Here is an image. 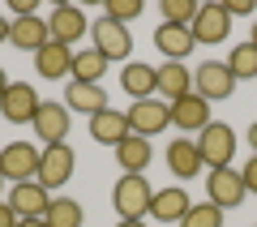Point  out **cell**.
<instances>
[{
    "label": "cell",
    "instance_id": "obj_1",
    "mask_svg": "<svg viewBox=\"0 0 257 227\" xmlns=\"http://www.w3.org/2000/svg\"><path fill=\"white\" fill-rule=\"evenodd\" d=\"M150 201H155V189L146 184L142 172H128L116 180L111 189V206H116V218H146L150 214Z\"/></svg>",
    "mask_w": 257,
    "mask_h": 227
},
{
    "label": "cell",
    "instance_id": "obj_2",
    "mask_svg": "<svg viewBox=\"0 0 257 227\" xmlns=\"http://www.w3.org/2000/svg\"><path fill=\"white\" fill-rule=\"evenodd\" d=\"M193 142H197V150H202V163L210 167V172H219V167H231V155H236V133H231V125H219V120H210V125H206L197 137H193Z\"/></svg>",
    "mask_w": 257,
    "mask_h": 227
},
{
    "label": "cell",
    "instance_id": "obj_3",
    "mask_svg": "<svg viewBox=\"0 0 257 227\" xmlns=\"http://www.w3.org/2000/svg\"><path fill=\"white\" fill-rule=\"evenodd\" d=\"M39 159H43V150L35 142H9L0 150V176L13 180V184L39 180Z\"/></svg>",
    "mask_w": 257,
    "mask_h": 227
},
{
    "label": "cell",
    "instance_id": "obj_4",
    "mask_svg": "<svg viewBox=\"0 0 257 227\" xmlns=\"http://www.w3.org/2000/svg\"><path fill=\"white\" fill-rule=\"evenodd\" d=\"M193 90L202 94L206 103L231 99V90H236V73L227 69V60H202L197 69H193Z\"/></svg>",
    "mask_w": 257,
    "mask_h": 227
},
{
    "label": "cell",
    "instance_id": "obj_5",
    "mask_svg": "<svg viewBox=\"0 0 257 227\" xmlns=\"http://www.w3.org/2000/svg\"><path fill=\"white\" fill-rule=\"evenodd\" d=\"M73 167H77V155H73V146H69V142L43 146V159H39V184H43L47 193L64 189V184L73 180Z\"/></svg>",
    "mask_w": 257,
    "mask_h": 227
},
{
    "label": "cell",
    "instance_id": "obj_6",
    "mask_svg": "<svg viewBox=\"0 0 257 227\" xmlns=\"http://www.w3.org/2000/svg\"><path fill=\"white\" fill-rule=\"evenodd\" d=\"M90 35H94V52H99L107 64L128 60V52H133V35H128V26H120V22H111V18L90 22Z\"/></svg>",
    "mask_w": 257,
    "mask_h": 227
},
{
    "label": "cell",
    "instance_id": "obj_7",
    "mask_svg": "<svg viewBox=\"0 0 257 227\" xmlns=\"http://www.w3.org/2000/svg\"><path fill=\"white\" fill-rule=\"evenodd\" d=\"M128 116V133L133 137H159L167 125H172V103H155V99H138L133 107L124 111Z\"/></svg>",
    "mask_w": 257,
    "mask_h": 227
},
{
    "label": "cell",
    "instance_id": "obj_8",
    "mask_svg": "<svg viewBox=\"0 0 257 227\" xmlns=\"http://www.w3.org/2000/svg\"><path fill=\"white\" fill-rule=\"evenodd\" d=\"M39 107H43V99H39V90L30 82H9L5 99H0V116L9 125H35Z\"/></svg>",
    "mask_w": 257,
    "mask_h": 227
},
{
    "label": "cell",
    "instance_id": "obj_9",
    "mask_svg": "<svg viewBox=\"0 0 257 227\" xmlns=\"http://www.w3.org/2000/svg\"><path fill=\"white\" fill-rule=\"evenodd\" d=\"M248 197L244 176L236 167H219V172H206V201H214L219 210H236Z\"/></svg>",
    "mask_w": 257,
    "mask_h": 227
},
{
    "label": "cell",
    "instance_id": "obj_10",
    "mask_svg": "<svg viewBox=\"0 0 257 227\" xmlns=\"http://www.w3.org/2000/svg\"><path fill=\"white\" fill-rule=\"evenodd\" d=\"M5 201L13 206V214H18V218H43L47 206H52V193H47L39 180H26V184H13Z\"/></svg>",
    "mask_w": 257,
    "mask_h": 227
},
{
    "label": "cell",
    "instance_id": "obj_11",
    "mask_svg": "<svg viewBox=\"0 0 257 227\" xmlns=\"http://www.w3.org/2000/svg\"><path fill=\"white\" fill-rule=\"evenodd\" d=\"M172 125L180 129L184 137H189V133H202V129L210 125V103H206L197 90H189L184 99L172 103Z\"/></svg>",
    "mask_w": 257,
    "mask_h": 227
},
{
    "label": "cell",
    "instance_id": "obj_12",
    "mask_svg": "<svg viewBox=\"0 0 257 227\" xmlns=\"http://www.w3.org/2000/svg\"><path fill=\"white\" fill-rule=\"evenodd\" d=\"M189 30H193L197 43H223V39L231 35V13L223 9V5H202Z\"/></svg>",
    "mask_w": 257,
    "mask_h": 227
},
{
    "label": "cell",
    "instance_id": "obj_13",
    "mask_svg": "<svg viewBox=\"0 0 257 227\" xmlns=\"http://www.w3.org/2000/svg\"><path fill=\"white\" fill-rule=\"evenodd\" d=\"M47 30H52V43L73 47L77 39H86V13L73 9V5H56L52 18H47Z\"/></svg>",
    "mask_w": 257,
    "mask_h": 227
},
{
    "label": "cell",
    "instance_id": "obj_14",
    "mask_svg": "<svg viewBox=\"0 0 257 227\" xmlns=\"http://www.w3.org/2000/svg\"><path fill=\"white\" fill-rule=\"evenodd\" d=\"M9 43L18 47V52H43L47 43H52V30H47V22L39 18H13V26H9Z\"/></svg>",
    "mask_w": 257,
    "mask_h": 227
},
{
    "label": "cell",
    "instance_id": "obj_15",
    "mask_svg": "<svg viewBox=\"0 0 257 227\" xmlns=\"http://www.w3.org/2000/svg\"><path fill=\"white\" fill-rule=\"evenodd\" d=\"M167 172H172L176 180H193L197 172H206L197 142H189V137H176V142L167 146Z\"/></svg>",
    "mask_w": 257,
    "mask_h": 227
},
{
    "label": "cell",
    "instance_id": "obj_16",
    "mask_svg": "<svg viewBox=\"0 0 257 227\" xmlns=\"http://www.w3.org/2000/svg\"><path fill=\"white\" fill-rule=\"evenodd\" d=\"M30 129H35V137H43V146H60L69 137V107L64 103H43Z\"/></svg>",
    "mask_w": 257,
    "mask_h": 227
},
{
    "label": "cell",
    "instance_id": "obj_17",
    "mask_svg": "<svg viewBox=\"0 0 257 227\" xmlns=\"http://www.w3.org/2000/svg\"><path fill=\"white\" fill-rule=\"evenodd\" d=\"M64 107L82 111V116H99V111L107 107V90L94 86V82H73V77H69V86H64Z\"/></svg>",
    "mask_w": 257,
    "mask_h": 227
},
{
    "label": "cell",
    "instance_id": "obj_18",
    "mask_svg": "<svg viewBox=\"0 0 257 227\" xmlns=\"http://www.w3.org/2000/svg\"><path fill=\"white\" fill-rule=\"evenodd\" d=\"M189 90H193V82H189V69H184L180 60H163L155 69V94H163L167 103L184 99Z\"/></svg>",
    "mask_w": 257,
    "mask_h": 227
},
{
    "label": "cell",
    "instance_id": "obj_19",
    "mask_svg": "<svg viewBox=\"0 0 257 227\" xmlns=\"http://www.w3.org/2000/svg\"><path fill=\"white\" fill-rule=\"evenodd\" d=\"M90 137L99 146H111V150H116V146L128 137V116L116 111V107H103L99 116H90Z\"/></svg>",
    "mask_w": 257,
    "mask_h": 227
},
{
    "label": "cell",
    "instance_id": "obj_20",
    "mask_svg": "<svg viewBox=\"0 0 257 227\" xmlns=\"http://www.w3.org/2000/svg\"><path fill=\"white\" fill-rule=\"evenodd\" d=\"M193 197L184 189H155V201H150V214H155V223H180L184 214H189Z\"/></svg>",
    "mask_w": 257,
    "mask_h": 227
},
{
    "label": "cell",
    "instance_id": "obj_21",
    "mask_svg": "<svg viewBox=\"0 0 257 227\" xmlns=\"http://www.w3.org/2000/svg\"><path fill=\"white\" fill-rule=\"evenodd\" d=\"M35 73L56 82V77H73V47H60V43H47L43 52H35Z\"/></svg>",
    "mask_w": 257,
    "mask_h": 227
},
{
    "label": "cell",
    "instance_id": "obj_22",
    "mask_svg": "<svg viewBox=\"0 0 257 227\" xmlns=\"http://www.w3.org/2000/svg\"><path fill=\"white\" fill-rule=\"evenodd\" d=\"M120 90L128 99H155V64H142V60H128L120 69Z\"/></svg>",
    "mask_w": 257,
    "mask_h": 227
},
{
    "label": "cell",
    "instance_id": "obj_23",
    "mask_svg": "<svg viewBox=\"0 0 257 227\" xmlns=\"http://www.w3.org/2000/svg\"><path fill=\"white\" fill-rule=\"evenodd\" d=\"M155 47L167 56V60H184V56L197 47V39H193L189 26H172V22H163V26L155 30Z\"/></svg>",
    "mask_w": 257,
    "mask_h": 227
},
{
    "label": "cell",
    "instance_id": "obj_24",
    "mask_svg": "<svg viewBox=\"0 0 257 227\" xmlns=\"http://www.w3.org/2000/svg\"><path fill=\"white\" fill-rule=\"evenodd\" d=\"M150 155H155V150H150V142H146V137H133V133H128L124 142L116 146V167H120L124 176H128V172H146Z\"/></svg>",
    "mask_w": 257,
    "mask_h": 227
},
{
    "label": "cell",
    "instance_id": "obj_25",
    "mask_svg": "<svg viewBox=\"0 0 257 227\" xmlns=\"http://www.w3.org/2000/svg\"><path fill=\"white\" fill-rule=\"evenodd\" d=\"M103 73H107V60H103L94 47H86V52H73V82H94V86H99Z\"/></svg>",
    "mask_w": 257,
    "mask_h": 227
},
{
    "label": "cell",
    "instance_id": "obj_26",
    "mask_svg": "<svg viewBox=\"0 0 257 227\" xmlns=\"http://www.w3.org/2000/svg\"><path fill=\"white\" fill-rule=\"evenodd\" d=\"M47 227H82V201L73 197H52V206H47Z\"/></svg>",
    "mask_w": 257,
    "mask_h": 227
},
{
    "label": "cell",
    "instance_id": "obj_27",
    "mask_svg": "<svg viewBox=\"0 0 257 227\" xmlns=\"http://www.w3.org/2000/svg\"><path fill=\"white\" fill-rule=\"evenodd\" d=\"M180 227H223V210L214 201H193L189 214L180 218Z\"/></svg>",
    "mask_w": 257,
    "mask_h": 227
},
{
    "label": "cell",
    "instance_id": "obj_28",
    "mask_svg": "<svg viewBox=\"0 0 257 227\" xmlns=\"http://www.w3.org/2000/svg\"><path fill=\"white\" fill-rule=\"evenodd\" d=\"M227 69L236 73V82L240 77H257V47L253 43H236L227 56Z\"/></svg>",
    "mask_w": 257,
    "mask_h": 227
},
{
    "label": "cell",
    "instance_id": "obj_29",
    "mask_svg": "<svg viewBox=\"0 0 257 227\" xmlns=\"http://www.w3.org/2000/svg\"><path fill=\"white\" fill-rule=\"evenodd\" d=\"M197 0H163V22H172V26H193V18H197Z\"/></svg>",
    "mask_w": 257,
    "mask_h": 227
},
{
    "label": "cell",
    "instance_id": "obj_30",
    "mask_svg": "<svg viewBox=\"0 0 257 227\" xmlns=\"http://www.w3.org/2000/svg\"><path fill=\"white\" fill-rule=\"evenodd\" d=\"M103 18L120 22V26H128L133 18H142V0H107V13Z\"/></svg>",
    "mask_w": 257,
    "mask_h": 227
},
{
    "label": "cell",
    "instance_id": "obj_31",
    "mask_svg": "<svg viewBox=\"0 0 257 227\" xmlns=\"http://www.w3.org/2000/svg\"><path fill=\"white\" fill-rule=\"evenodd\" d=\"M240 176H244V189H248V193H257V155L248 159L244 167H240Z\"/></svg>",
    "mask_w": 257,
    "mask_h": 227
},
{
    "label": "cell",
    "instance_id": "obj_32",
    "mask_svg": "<svg viewBox=\"0 0 257 227\" xmlns=\"http://www.w3.org/2000/svg\"><path fill=\"white\" fill-rule=\"evenodd\" d=\"M223 9L231 18H244V13H253V0H223Z\"/></svg>",
    "mask_w": 257,
    "mask_h": 227
},
{
    "label": "cell",
    "instance_id": "obj_33",
    "mask_svg": "<svg viewBox=\"0 0 257 227\" xmlns=\"http://www.w3.org/2000/svg\"><path fill=\"white\" fill-rule=\"evenodd\" d=\"M18 223H22V218L13 214V206H9L5 197H0V227H18Z\"/></svg>",
    "mask_w": 257,
    "mask_h": 227
},
{
    "label": "cell",
    "instance_id": "obj_34",
    "mask_svg": "<svg viewBox=\"0 0 257 227\" xmlns=\"http://www.w3.org/2000/svg\"><path fill=\"white\" fill-rule=\"evenodd\" d=\"M116 227H146V218H116Z\"/></svg>",
    "mask_w": 257,
    "mask_h": 227
},
{
    "label": "cell",
    "instance_id": "obj_35",
    "mask_svg": "<svg viewBox=\"0 0 257 227\" xmlns=\"http://www.w3.org/2000/svg\"><path fill=\"white\" fill-rule=\"evenodd\" d=\"M9 26H13L9 18H0V43H9Z\"/></svg>",
    "mask_w": 257,
    "mask_h": 227
},
{
    "label": "cell",
    "instance_id": "obj_36",
    "mask_svg": "<svg viewBox=\"0 0 257 227\" xmlns=\"http://www.w3.org/2000/svg\"><path fill=\"white\" fill-rule=\"evenodd\" d=\"M18 227H47V218H22Z\"/></svg>",
    "mask_w": 257,
    "mask_h": 227
},
{
    "label": "cell",
    "instance_id": "obj_37",
    "mask_svg": "<svg viewBox=\"0 0 257 227\" xmlns=\"http://www.w3.org/2000/svg\"><path fill=\"white\" fill-rule=\"evenodd\" d=\"M248 146H253V155H257V120L248 125Z\"/></svg>",
    "mask_w": 257,
    "mask_h": 227
},
{
    "label": "cell",
    "instance_id": "obj_38",
    "mask_svg": "<svg viewBox=\"0 0 257 227\" xmlns=\"http://www.w3.org/2000/svg\"><path fill=\"white\" fill-rule=\"evenodd\" d=\"M5 90H9V73L0 69V99H5Z\"/></svg>",
    "mask_w": 257,
    "mask_h": 227
},
{
    "label": "cell",
    "instance_id": "obj_39",
    "mask_svg": "<svg viewBox=\"0 0 257 227\" xmlns=\"http://www.w3.org/2000/svg\"><path fill=\"white\" fill-rule=\"evenodd\" d=\"M248 43H253V47H257V22H253V39H248Z\"/></svg>",
    "mask_w": 257,
    "mask_h": 227
},
{
    "label": "cell",
    "instance_id": "obj_40",
    "mask_svg": "<svg viewBox=\"0 0 257 227\" xmlns=\"http://www.w3.org/2000/svg\"><path fill=\"white\" fill-rule=\"evenodd\" d=\"M0 189H5V176H0Z\"/></svg>",
    "mask_w": 257,
    "mask_h": 227
}]
</instances>
